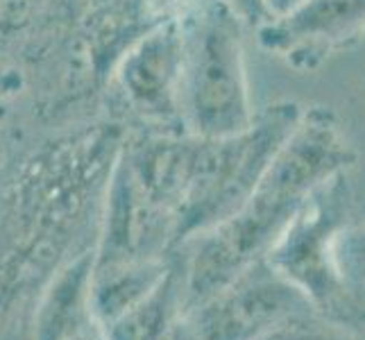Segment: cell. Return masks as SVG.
<instances>
[{"mask_svg":"<svg viewBox=\"0 0 365 340\" xmlns=\"http://www.w3.org/2000/svg\"><path fill=\"white\" fill-rule=\"evenodd\" d=\"M351 161L327 111L299 118L255 191L227 220L178 245L184 268L186 311L266 257L316 186ZM184 311V313H186Z\"/></svg>","mask_w":365,"mask_h":340,"instance_id":"6da1fadb","label":"cell"},{"mask_svg":"<svg viewBox=\"0 0 365 340\" xmlns=\"http://www.w3.org/2000/svg\"><path fill=\"white\" fill-rule=\"evenodd\" d=\"M297 123L299 111L295 105H274L238 134L222 138L195 136L186 191L178 211V245L241 209Z\"/></svg>","mask_w":365,"mask_h":340,"instance_id":"7a4b0ae2","label":"cell"},{"mask_svg":"<svg viewBox=\"0 0 365 340\" xmlns=\"http://www.w3.org/2000/svg\"><path fill=\"white\" fill-rule=\"evenodd\" d=\"M182 125L200 138L243 132L255 120L247 103L236 16L222 3L207 7L184 30Z\"/></svg>","mask_w":365,"mask_h":340,"instance_id":"3957f363","label":"cell"},{"mask_svg":"<svg viewBox=\"0 0 365 340\" xmlns=\"http://www.w3.org/2000/svg\"><path fill=\"white\" fill-rule=\"evenodd\" d=\"M313 309L297 286L259 259L218 293L188 309L184 320L202 340H261L286 320Z\"/></svg>","mask_w":365,"mask_h":340,"instance_id":"277c9868","label":"cell"},{"mask_svg":"<svg viewBox=\"0 0 365 340\" xmlns=\"http://www.w3.org/2000/svg\"><path fill=\"white\" fill-rule=\"evenodd\" d=\"M343 213L345 186L343 175L336 172L313 188L263 257L284 279L297 286L313 306L329 304L341 284L331 247Z\"/></svg>","mask_w":365,"mask_h":340,"instance_id":"5b68a950","label":"cell"},{"mask_svg":"<svg viewBox=\"0 0 365 340\" xmlns=\"http://www.w3.org/2000/svg\"><path fill=\"white\" fill-rule=\"evenodd\" d=\"M178 220L150 195L120 157L111 166L93 245L96 266L163 259L178 247Z\"/></svg>","mask_w":365,"mask_h":340,"instance_id":"8992f818","label":"cell"},{"mask_svg":"<svg viewBox=\"0 0 365 340\" xmlns=\"http://www.w3.org/2000/svg\"><path fill=\"white\" fill-rule=\"evenodd\" d=\"M184 34L175 21L159 23L125 50L116 84L125 105L155 125L182 120Z\"/></svg>","mask_w":365,"mask_h":340,"instance_id":"52a82bcc","label":"cell"},{"mask_svg":"<svg viewBox=\"0 0 365 340\" xmlns=\"http://www.w3.org/2000/svg\"><path fill=\"white\" fill-rule=\"evenodd\" d=\"M365 28V0H302L284 16L259 28L268 50L288 57L322 55Z\"/></svg>","mask_w":365,"mask_h":340,"instance_id":"ba28073f","label":"cell"},{"mask_svg":"<svg viewBox=\"0 0 365 340\" xmlns=\"http://www.w3.org/2000/svg\"><path fill=\"white\" fill-rule=\"evenodd\" d=\"M93 247L71 259L48 282L36 302L30 340H73L96 326L91 318Z\"/></svg>","mask_w":365,"mask_h":340,"instance_id":"9c48e42d","label":"cell"},{"mask_svg":"<svg viewBox=\"0 0 365 340\" xmlns=\"http://www.w3.org/2000/svg\"><path fill=\"white\" fill-rule=\"evenodd\" d=\"M184 311V268L180 249L175 247L170 268L153 291L103 326L100 334L103 340H166L173 326L182 320Z\"/></svg>","mask_w":365,"mask_h":340,"instance_id":"30bf717a","label":"cell"},{"mask_svg":"<svg viewBox=\"0 0 365 340\" xmlns=\"http://www.w3.org/2000/svg\"><path fill=\"white\" fill-rule=\"evenodd\" d=\"M175 249L163 259L132 261V263H109L96 266L91 274V318L98 329L118 318L125 309L141 299L157 286L170 268Z\"/></svg>","mask_w":365,"mask_h":340,"instance_id":"8fae6325","label":"cell"},{"mask_svg":"<svg viewBox=\"0 0 365 340\" xmlns=\"http://www.w3.org/2000/svg\"><path fill=\"white\" fill-rule=\"evenodd\" d=\"M331 254L341 279L365 284V227L336 236Z\"/></svg>","mask_w":365,"mask_h":340,"instance_id":"7c38bea8","label":"cell"},{"mask_svg":"<svg viewBox=\"0 0 365 340\" xmlns=\"http://www.w3.org/2000/svg\"><path fill=\"white\" fill-rule=\"evenodd\" d=\"M261 340H351V338L334 329V326L316 322L311 318V313H302V316L286 320Z\"/></svg>","mask_w":365,"mask_h":340,"instance_id":"4fadbf2b","label":"cell"},{"mask_svg":"<svg viewBox=\"0 0 365 340\" xmlns=\"http://www.w3.org/2000/svg\"><path fill=\"white\" fill-rule=\"evenodd\" d=\"M222 5L241 21H247L252 25L259 23V28L272 21L266 0H222Z\"/></svg>","mask_w":365,"mask_h":340,"instance_id":"5bb4252c","label":"cell"},{"mask_svg":"<svg viewBox=\"0 0 365 340\" xmlns=\"http://www.w3.org/2000/svg\"><path fill=\"white\" fill-rule=\"evenodd\" d=\"M19 86H21V75L14 68L0 66V100H5L11 93H16Z\"/></svg>","mask_w":365,"mask_h":340,"instance_id":"9a60e30c","label":"cell"},{"mask_svg":"<svg viewBox=\"0 0 365 340\" xmlns=\"http://www.w3.org/2000/svg\"><path fill=\"white\" fill-rule=\"evenodd\" d=\"M166 340H202L197 334H195V329L191 324H188L186 320H184V316H182V320L178 322L170 329V334L166 336Z\"/></svg>","mask_w":365,"mask_h":340,"instance_id":"2e32d148","label":"cell"},{"mask_svg":"<svg viewBox=\"0 0 365 340\" xmlns=\"http://www.w3.org/2000/svg\"><path fill=\"white\" fill-rule=\"evenodd\" d=\"M73 340H103V334H100L98 326H91V329L82 331L80 336H75Z\"/></svg>","mask_w":365,"mask_h":340,"instance_id":"e0dca14e","label":"cell"},{"mask_svg":"<svg viewBox=\"0 0 365 340\" xmlns=\"http://www.w3.org/2000/svg\"><path fill=\"white\" fill-rule=\"evenodd\" d=\"M3 113H5V100H0V120H3Z\"/></svg>","mask_w":365,"mask_h":340,"instance_id":"ac0fdd59","label":"cell"}]
</instances>
